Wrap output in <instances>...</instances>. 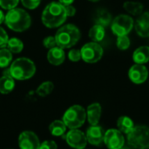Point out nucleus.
Instances as JSON below:
<instances>
[{"label":"nucleus","mask_w":149,"mask_h":149,"mask_svg":"<svg viewBox=\"0 0 149 149\" xmlns=\"http://www.w3.org/2000/svg\"><path fill=\"white\" fill-rule=\"evenodd\" d=\"M67 17L65 6L59 2H52L44 9L41 20L45 27L53 29L60 27Z\"/></svg>","instance_id":"f257e3e1"},{"label":"nucleus","mask_w":149,"mask_h":149,"mask_svg":"<svg viewBox=\"0 0 149 149\" xmlns=\"http://www.w3.org/2000/svg\"><path fill=\"white\" fill-rule=\"evenodd\" d=\"M4 24L13 31L23 32L31 27V17L25 10L16 7L8 10L5 15Z\"/></svg>","instance_id":"f03ea898"},{"label":"nucleus","mask_w":149,"mask_h":149,"mask_svg":"<svg viewBox=\"0 0 149 149\" xmlns=\"http://www.w3.org/2000/svg\"><path fill=\"white\" fill-rule=\"evenodd\" d=\"M80 36V31L76 25L72 24H65L58 28L55 34L57 46L62 49L71 48L79 42Z\"/></svg>","instance_id":"7ed1b4c3"},{"label":"nucleus","mask_w":149,"mask_h":149,"mask_svg":"<svg viewBox=\"0 0 149 149\" xmlns=\"http://www.w3.org/2000/svg\"><path fill=\"white\" fill-rule=\"evenodd\" d=\"M11 77L16 80H27L36 73L34 62L28 58H18L11 62L10 65Z\"/></svg>","instance_id":"20e7f679"},{"label":"nucleus","mask_w":149,"mask_h":149,"mask_svg":"<svg viewBox=\"0 0 149 149\" xmlns=\"http://www.w3.org/2000/svg\"><path fill=\"white\" fill-rule=\"evenodd\" d=\"M86 120V111L79 105L70 107L64 113L62 120L69 129H79Z\"/></svg>","instance_id":"39448f33"},{"label":"nucleus","mask_w":149,"mask_h":149,"mask_svg":"<svg viewBox=\"0 0 149 149\" xmlns=\"http://www.w3.org/2000/svg\"><path fill=\"white\" fill-rule=\"evenodd\" d=\"M129 146L135 149H149V127L144 125H137L127 134Z\"/></svg>","instance_id":"423d86ee"},{"label":"nucleus","mask_w":149,"mask_h":149,"mask_svg":"<svg viewBox=\"0 0 149 149\" xmlns=\"http://www.w3.org/2000/svg\"><path fill=\"white\" fill-rule=\"evenodd\" d=\"M81 58L88 64L97 63L101 59L104 51L102 46L96 42H90L82 46L80 49Z\"/></svg>","instance_id":"0eeeda50"},{"label":"nucleus","mask_w":149,"mask_h":149,"mask_svg":"<svg viewBox=\"0 0 149 149\" xmlns=\"http://www.w3.org/2000/svg\"><path fill=\"white\" fill-rule=\"evenodd\" d=\"M134 25V21L130 16L121 14L117 16L112 21L111 29L117 37L126 36L132 31Z\"/></svg>","instance_id":"6e6552de"},{"label":"nucleus","mask_w":149,"mask_h":149,"mask_svg":"<svg viewBox=\"0 0 149 149\" xmlns=\"http://www.w3.org/2000/svg\"><path fill=\"white\" fill-rule=\"evenodd\" d=\"M104 143L108 149H120L125 145V137L119 129H108L104 135Z\"/></svg>","instance_id":"1a4fd4ad"},{"label":"nucleus","mask_w":149,"mask_h":149,"mask_svg":"<svg viewBox=\"0 0 149 149\" xmlns=\"http://www.w3.org/2000/svg\"><path fill=\"white\" fill-rule=\"evenodd\" d=\"M66 143L74 149H85L86 147V135L79 129H70L65 134Z\"/></svg>","instance_id":"9d476101"},{"label":"nucleus","mask_w":149,"mask_h":149,"mask_svg":"<svg viewBox=\"0 0 149 149\" xmlns=\"http://www.w3.org/2000/svg\"><path fill=\"white\" fill-rule=\"evenodd\" d=\"M17 143L20 149H38L41 142L34 132L27 130L19 134Z\"/></svg>","instance_id":"9b49d317"},{"label":"nucleus","mask_w":149,"mask_h":149,"mask_svg":"<svg viewBox=\"0 0 149 149\" xmlns=\"http://www.w3.org/2000/svg\"><path fill=\"white\" fill-rule=\"evenodd\" d=\"M148 70L144 65L134 64L128 71V77L130 80L136 84L141 85L146 82L148 79Z\"/></svg>","instance_id":"f8f14e48"},{"label":"nucleus","mask_w":149,"mask_h":149,"mask_svg":"<svg viewBox=\"0 0 149 149\" xmlns=\"http://www.w3.org/2000/svg\"><path fill=\"white\" fill-rule=\"evenodd\" d=\"M86 135L87 142L90 143L91 145L100 146L102 142H104L105 133L103 132L102 127L98 125L89 127Z\"/></svg>","instance_id":"ddd939ff"},{"label":"nucleus","mask_w":149,"mask_h":149,"mask_svg":"<svg viewBox=\"0 0 149 149\" xmlns=\"http://www.w3.org/2000/svg\"><path fill=\"white\" fill-rule=\"evenodd\" d=\"M102 113V108L100 103H93L86 108V119L91 126H96L99 124Z\"/></svg>","instance_id":"4468645a"},{"label":"nucleus","mask_w":149,"mask_h":149,"mask_svg":"<svg viewBox=\"0 0 149 149\" xmlns=\"http://www.w3.org/2000/svg\"><path fill=\"white\" fill-rule=\"evenodd\" d=\"M135 31L141 38L149 37V12L141 14L135 22Z\"/></svg>","instance_id":"2eb2a0df"},{"label":"nucleus","mask_w":149,"mask_h":149,"mask_svg":"<svg viewBox=\"0 0 149 149\" xmlns=\"http://www.w3.org/2000/svg\"><path fill=\"white\" fill-rule=\"evenodd\" d=\"M65 59V53L64 49L55 46L49 49L47 52V60L52 65H60L64 63Z\"/></svg>","instance_id":"dca6fc26"},{"label":"nucleus","mask_w":149,"mask_h":149,"mask_svg":"<svg viewBox=\"0 0 149 149\" xmlns=\"http://www.w3.org/2000/svg\"><path fill=\"white\" fill-rule=\"evenodd\" d=\"M133 60L135 64L145 65L149 61V46L143 45L137 48L133 53Z\"/></svg>","instance_id":"f3484780"},{"label":"nucleus","mask_w":149,"mask_h":149,"mask_svg":"<svg viewBox=\"0 0 149 149\" xmlns=\"http://www.w3.org/2000/svg\"><path fill=\"white\" fill-rule=\"evenodd\" d=\"M66 129H67V127L65 126L64 121L60 120H56L52 121L49 126L50 134L55 137H60V136L65 135Z\"/></svg>","instance_id":"a211bd4d"},{"label":"nucleus","mask_w":149,"mask_h":149,"mask_svg":"<svg viewBox=\"0 0 149 149\" xmlns=\"http://www.w3.org/2000/svg\"><path fill=\"white\" fill-rule=\"evenodd\" d=\"M15 88V79L11 76L3 75L0 78V93L9 94Z\"/></svg>","instance_id":"6ab92c4d"},{"label":"nucleus","mask_w":149,"mask_h":149,"mask_svg":"<svg viewBox=\"0 0 149 149\" xmlns=\"http://www.w3.org/2000/svg\"><path fill=\"white\" fill-rule=\"evenodd\" d=\"M134 123L133 120L127 116H120L117 120V127L118 129L125 134H129L132 129L134 127Z\"/></svg>","instance_id":"aec40b11"},{"label":"nucleus","mask_w":149,"mask_h":149,"mask_svg":"<svg viewBox=\"0 0 149 149\" xmlns=\"http://www.w3.org/2000/svg\"><path fill=\"white\" fill-rule=\"evenodd\" d=\"M106 35L105 27L100 24H94L89 31V38L93 42H100L104 39Z\"/></svg>","instance_id":"412c9836"},{"label":"nucleus","mask_w":149,"mask_h":149,"mask_svg":"<svg viewBox=\"0 0 149 149\" xmlns=\"http://www.w3.org/2000/svg\"><path fill=\"white\" fill-rule=\"evenodd\" d=\"M124 9L130 14L134 16L141 15L143 11L144 6L140 2H134V1H127L123 4Z\"/></svg>","instance_id":"4be33fe9"},{"label":"nucleus","mask_w":149,"mask_h":149,"mask_svg":"<svg viewBox=\"0 0 149 149\" xmlns=\"http://www.w3.org/2000/svg\"><path fill=\"white\" fill-rule=\"evenodd\" d=\"M94 21L96 24H100L102 26H107L110 24L112 20V16L111 14L106 10H99L94 17Z\"/></svg>","instance_id":"5701e85b"},{"label":"nucleus","mask_w":149,"mask_h":149,"mask_svg":"<svg viewBox=\"0 0 149 149\" xmlns=\"http://www.w3.org/2000/svg\"><path fill=\"white\" fill-rule=\"evenodd\" d=\"M9 51L13 53V54H17L20 53L23 49H24V43L22 42L21 39L17 38H9L7 46H6Z\"/></svg>","instance_id":"b1692460"},{"label":"nucleus","mask_w":149,"mask_h":149,"mask_svg":"<svg viewBox=\"0 0 149 149\" xmlns=\"http://www.w3.org/2000/svg\"><path fill=\"white\" fill-rule=\"evenodd\" d=\"M53 89L54 84L52 81H45L38 86L36 93L40 97H46L52 93Z\"/></svg>","instance_id":"393cba45"},{"label":"nucleus","mask_w":149,"mask_h":149,"mask_svg":"<svg viewBox=\"0 0 149 149\" xmlns=\"http://www.w3.org/2000/svg\"><path fill=\"white\" fill-rule=\"evenodd\" d=\"M12 62V53L7 47L0 49V68H7Z\"/></svg>","instance_id":"a878e982"},{"label":"nucleus","mask_w":149,"mask_h":149,"mask_svg":"<svg viewBox=\"0 0 149 149\" xmlns=\"http://www.w3.org/2000/svg\"><path fill=\"white\" fill-rule=\"evenodd\" d=\"M116 45L120 50L125 51V50L128 49L130 46V38L127 37V35L117 37Z\"/></svg>","instance_id":"bb28decb"},{"label":"nucleus","mask_w":149,"mask_h":149,"mask_svg":"<svg viewBox=\"0 0 149 149\" xmlns=\"http://www.w3.org/2000/svg\"><path fill=\"white\" fill-rule=\"evenodd\" d=\"M20 0H0V7L3 10H12L17 6Z\"/></svg>","instance_id":"cd10ccee"},{"label":"nucleus","mask_w":149,"mask_h":149,"mask_svg":"<svg viewBox=\"0 0 149 149\" xmlns=\"http://www.w3.org/2000/svg\"><path fill=\"white\" fill-rule=\"evenodd\" d=\"M21 3L23 4L24 7H25L28 10H34L41 3V0H20Z\"/></svg>","instance_id":"c85d7f7f"},{"label":"nucleus","mask_w":149,"mask_h":149,"mask_svg":"<svg viewBox=\"0 0 149 149\" xmlns=\"http://www.w3.org/2000/svg\"><path fill=\"white\" fill-rule=\"evenodd\" d=\"M9 41V36L6 32V31L0 27V49L2 48H5L7 46Z\"/></svg>","instance_id":"c756f323"},{"label":"nucleus","mask_w":149,"mask_h":149,"mask_svg":"<svg viewBox=\"0 0 149 149\" xmlns=\"http://www.w3.org/2000/svg\"><path fill=\"white\" fill-rule=\"evenodd\" d=\"M68 58L72 62H78L81 59V52L80 50L72 49L68 52Z\"/></svg>","instance_id":"7c9ffc66"},{"label":"nucleus","mask_w":149,"mask_h":149,"mask_svg":"<svg viewBox=\"0 0 149 149\" xmlns=\"http://www.w3.org/2000/svg\"><path fill=\"white\" fill-rule=\"evenodd\" d=\"M43 45L45 48L47 49H52L55 46H57V43H56V39L55 37L52 36H48L46 38H44L43 40Z\"/></svg>","instance_id":"2f4dec72"},{"label":"nucleus","mask_w":149,"mask_h":149,"mask_svg":"<svg viewBox=\"0 0 149 149\" xmlns=\"http://www.w3.org/2000/svg\"><path fill=\"white\" fill-rule=\"evenodd\" d=\"M38 149H58V145L54 141L46 140L40 143Z\"/></svg>","instance_id":"473e14b6"},{"label":"nucleus","mask_w":149,"mask_h":149,"mask_svg":"<svg viewBox=\"0 0 149 149\" xmlns=\"http://www.w3.org/2000/svg\"><path fill=\"white\" fill-rule=\"evenodd\" d=\"M65 12L67 17H73L76 14V9L73 5L70 4V5H65Z\"/></svg>","instance_id":"72a5a7b5"},{"label":"nucleus","mask_w":149,"mask_h":149,"mask_svg":"<svg viewBox=\"0 0 149 149\" xmlns=\"http://www.w3.org/2000/svg\"><path fill=\"white\" fill-rule=\"evenodd\" d=\"M58 2H59L60 3H62L64 6H65V5L72 4V3L74 2V0H58Z\"/></svg>","instance_id":"f704fd0d"},{"label":"nucleus","mask_w":149,"mask_h":149,"mask_svg":"<svg viewBox=\"0 0 149 149\" xmlns=\"http://www.w3.org/2000/svg\"><path fill=\"white\" fill-rule=\"evenodd\" d=\"M4 19H5V14L2 10H0V24L4 23Z\"/></svg>","instance_id":"c9c22d12"},{"label":"nucleus","mask_w":149,"mask_h":149,"mask_svg":"<svg viewBox=\"0 0 149 149\" xmlns=\"http://www.w3.org/2000/svg\"><path fill=\"white\" fill-rule=\"evenodd\" d=\"M88 1H90V2H98L100 0H88Z\"/></svg>","instance_id":"e433bc0d"},{"label":"nucleus","mask_w":149,"mask_h":149,"mask_svg":"<svg viewBox=\"0 0 149 149\" xmlns=\"http://www.w3.org/2000/svg\"><path fill=\"white\" fill-rule=\"evenodd\" d=\"M120 149H129V148H124V147H123L122 148H120Z\"/></svg>","instance_id":"4c0bfd02"},{"label":"nucleus","mask_w":149,"mask_h":149,"mask_svg":"<svg viewBox=\"0 0 149 149\" xmlns=\"http://www.w3.org/2000/svg\"><path fill=\"white\" fill-rule=\"evenodd\" d=\"M8 149H12V148H8Z\"/></svg>","instance_id":"58836bf2"}]
</instances>
